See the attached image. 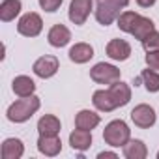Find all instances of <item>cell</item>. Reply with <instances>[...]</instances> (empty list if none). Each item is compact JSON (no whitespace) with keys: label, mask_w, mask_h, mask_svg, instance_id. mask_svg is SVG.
Here are the masks:
<instances>
[{"label":"cell","mask_w":159,"mask_h":159,"mask_svg":"<svg viewBox=\"0 0 159 159\" xmlns=\"http://www.w3.org/2000/svg\"><path fill=\"white\" fill-rule=\"evenodd\" d=\"M39 135H58L60 133V120L52 114H45L38 122Z\"/></svg>","instance_id":"obj_19"},{"label":"cell","mask_w":159,"mask_h":159,"mask_svg":"<svg viewBox=\"0 0 159 159\" xmlns=\"http://www.w3.org/2000/svg\"><path fill=\"white\" fill-rule=\"evenodd\" d=\"M153 30H155L153 21H152V19H148V17L139 15L137 23H135V26H133V30H131V34L135 36V39H140V41H142V39H144L146 36H150Z\"/></svg>","instance_id":"obj_22"},{"label":"cell","mask_w":159,"mask_h":159,"mask_svg":"<svg viewBox=\"0 0 159 159\" xmlns=\"http://www.w3.org/2000/svg\"><path fill=\"white\" fill-rule=\"evenodd\" d=\"M41 28H43V21H41V17H39L38 13H34V11L25 13V15L21 17V21H19V25H17L19 34H23V36H26V38H36V36H39Z\"/></svg>","instance_id":"obj_5"},{"label":"cell","mask_w":159,"mask_h":159,"mask_svg":"<svg viewBox=\"0 0 159 159\" xmlns=\"http://www.w3.org/2000/svg\"><path fill=\"white\" fill-rule=\"evenodd\" d=\"M39 105H41V101L34 94L32 96H26L23 99H17L8 109V120L10 122H15V124H23V122L30 120L36 114V111L39 109Z\"/></svg>","instance_id":"obj_1"},{"label":"cell","mask_w":159,"mask_h":159,"mask_svg":"<svg viewBox=\"0 0 159 159\" xmlns=\"http://www.w3.org/2000/svg\"><path fill=\"white\" fill-rule=\"evenodd\" d=\"M131 120L135 125L146 129V127H152L155 124V112L150 105H137L133 111H131Z\"/></svg>","instance_id":"obj_8"},{"label":"cell","mask_w":159,"mask_h":159,"mask_svg":"<svg viewBox=\"0 0 159 159\" xmlns=\"http://www.w3.org/2000/svg\"><path fill=\"white\" fill-rule=\"evenodd\" d=\"M69 144L73 150H79V152H84L90 148L92 144V133L88 129H81V127H77L71 135H69Z\"/></svg>","instance_id":"obj_12"},{"label":"cell","mask_w":159,"mask_h":159,"mask_svg":"<svg viewBox=\"0 0 159 159\" xmlns=\"http://www.w3.org/2000/svg\"><path fill=\"white\" fill-rule=\"evenodd\" d=\"M157 157H159V153H157Z\"/></svg>","instance_id":"obj_30"},{"label":"cell","mask_w":159,"mask_h":159,"mask_svg":"<svg viewBox=\"0 0 159 159\" xmlns=\"http://www.w3.org/2000/svg\"><path fill=\"white\" fill-rule=\"evenodd\" d=\"M92 103H94V107H96L98 111H101V112H111V111L118 109L116 103L112 101V96H111L109 90H98V92H94Z\"/></svg>","instance_id":"obj_16"},{"label":"cell","mask_w":159,"mask_h":159,"mask_svg":"<svg viewBox=\"0 0 159 159\" xmlns=\"http://www.w3.org/2000/svg\"><path fill=\"white\" fill-rule=\"evenodd\" d=\"M109 92H111L112 101L116 103V107H124V105H127L129 99H131V88H129L125 83H122V81L112 83L111 88H109Z\"/></svg>","instance_id":"obj_13"},{"label":"cell","mask_w":159,"mask_h":159,"mask_svg":"<svg viewBox=\"0 0 159 159\" xmlns=\"http://www.w3.org/2000/svg\"><path fill=\"white\" fill-rule=\"evenodd\" d=\"M94 56V49L88 43H75L69 49V60L75 64H86Z\"/></svg>","instance_id":"obj_14"},{"label":"cell","mask_w":159,"mask_h":159,"mask_svg":"<svg viewBox=\"0 0 159 159\" xmlns=\"http://www.w3.org/2000/svg\"><path fill=\"white\" fill-rule=\"evenodd\" d=\"M11 88H13V92H15L19 98H26V96H32V94H34L36 83L32 81L30 77H26V75H19V77L13 79Z\"/></svg>","instance_id":"obj_15"},{"label":"cell","mask_w":159,"mask_h":159,"mask_svg":"<svg viewBox=\"0 0 159 159\" xmlns=\"http://www.w3.org/2000/svg\"><path fill=\"white\" fill-rule=\"evenodd\" d=\"M99 122H101V118L94 111H81L75 116V125L81 129H88V131L94 129L96 125H99Z\"/></svg>","instance_id":"obj_18"},{"label":"cell","mask_w":159,"mask_h":159,"mask_svg":"<svg viewBox=\"0 0 159 159\" xmlns=\"http://www.w3.org/2000/svg\"><path fill=\"white\" fill-rule=\"evenodd\" d=\"M105 157H116V153L114 152H101L99 153V159H105Z\"/></svg>","instance_id":"obj_29"},{"label":"cell","mask_w":159,"mask_h":159,"mask_svg":"<svg viewBox=\"0 0 159 159\" xmlns=\"http://www.w3.org/2000/svg\"><path fill=\"white\" fill-rule=\"evenodd\" d=\"M21 13V0H2L0 4V19L4 23L13 21Z\"/></svg>","instance_id":"obj_21"},{"label":"cell","mask_w":159,"mask_h":159,"mask_svg":"<svg viewBox=\"0 0 159 159\" xmlns=\"http://www.w3.org/2000/svg\"><path fill=\"white\" fill-rule=\"evenodd\" d=\"M38 150L43 155L54 157L62 150V140L58 139V135H39V139H38Z\"/></svg>","instance_id":"obj_10"},{"label":"cell","mask_w":159,"mask_h":159,"mask_svg":"<svg viewBox=\"0 0 159 159\" xmlns=\"http://www.w3.org/2000/svg\"><path fill=\"white\" fill-rule=\"evenodd\" d=\"M107 56L118 62H124L131 56V45L125 39H112L107 43Z\"/></svg>","instance_id":"obj_9"},{"label":"cell","mask_w":159,"mask_h":159,"mask_svg":"<svg viewBox=\"0 0 159 159\" xmlns=\"http://www.w3.org/2000/svg\"><path fill=\"white\" fill-rule=\"evenodd\" d=\"M92 11V0H71L69 4V21L73 25H84Z\"/></svg>","instance_id":"obj_6"},{"label":"cell","mask_w":159,"mask_h":159,"mask_svg":"<svg viewBox=\"0 0 159 159\" xmlns=\"http://www.w3.org/2000/svg\"><path fill=\"white\" fill-rule=\"evenodd\" d=\"M90 77L98 84H112V83L120 81V69L112 64L99 62L90 69Z\"/></svg>","instance_id":"obj_4"},{"label":"cell","mask_w":159,"mask_h":159,"mask_svg":"<svg viewBox=\"0 0 159 159\" xmlns=\"http://www.w3.org/2000/svg\"><path fill=\"white\" fill-rule=\"evenodd\" d=\"M47 39H49V43L52 45V47H66L67 43H69V39H71V32L64 26V25H54L51 30H49V34H47Z\"/></svg>","instance_id":"obj_11"},{"label":"cell","mask_w":159,"mask_h":159,"mask_svg":"<svg viewBox=\"0 0 159 159\" xmlns=\"http://www.w3.org/2000/svg\"><path fill=\"white\" fill-rule=\"evenodd\" d=\"M103 139L107 144L114 146V148H124L129 139H131V129L127 127V124L124 120H112L111 124H107L105 131H103Z\"/></svg>","instance_id":"obj_3"},{"label":"cell","mask_w":159,"mask_h":159,"mask_svg":"<svg viewBox=\"0 0 159 159\" xmlns=\"http://www.w3.org/2000/svg\"><path fill=\"white\" fill-rule=\"evenodd\" d=\"M129 4V0H96V19L99 25L109 26L120 17V11Z\"/></svg>","instance_id":"obj_2"},{"label":"cell","mask_w":159,"mask_h":159,"mask_svg":"<svg viewBox=\"0 0 159 159\" xmlns=\"http://www.w3.org/2000/svg\"><path fill=\"white\" fill-rule=\"evenodd\" d=\"M62 2L64 0H39V6L45 10V11H56L60 6H62Z\"/></svg>","instance_id":"obj_27"},{"label":"cell","mask_w":159,"mask_h":159,"mask_svg":"<svg viewBox=\"0 0 159 159\" xmlns=\"http://www.w3.org/2000/svg\"><path fill=\"white\" fill-rule=\"evenodd\" d=\"M25 153L23 140L19 139H6L2 144V157L4 159H19Z\"/></svg>","instance_id":"obj_17"},{"label":"cell","mask_w":159,"mask_h":159,"mask_svg":"<svg viewBox=\"0 0 159 159\" xmlns=\"http://www.w3.org/2000/svg\"><path fill=\"white\" fill-rule=\"evenodd\" d=\"M58 67H60V64H58V58L56 56H51V54H45V56H41V58H38L36 62H34V73L38 75V77H41V79H49V77H52L56 71H58Z\"/></svg>","instance_id":"obj_7"},{"label":"cell","mask_w":159,"mask_h":159,"mask_svg":"<svg viewBox=\"0 0 159 159\" xmlns=\"http://www.w3.org/2000/svg\"><path fill=\"white\" fill-rule=\"evenodd\" d=\"M146 66L150 69L159 71V49L157 51H148V54H146Z\"/></svg>","instance_id":"obj_26"},{"label":"cell","mask_w":159,"mask_h":159,"mask_svg":"<svg viewBox=\"0 0 159 159\" xmlns=\"http://www.w3.org/2000/svg\"><path fill=\"white\" fill-rule=\"evenodd\" d=\"M124 155L127 159H144L148 155V150H146V144L139 139H129V142L124 146Z\"/></svg>","instance_id":"obj_20"},{"label":"cell","mask_w":159,"mask_h":159,"mask_svg":"<svg viewBox=\"0 0 159 159\" xmlns=\"http://www.w3.org/2000/svg\"><path fill=\"white\" fill-rule=\"evenodd\" d=\"M137 4H139L140 8H150V6L155 4V0H137Z\"/></svg>","instance_id":"obj_28"},{"label":"cell","mask_w":159,"mask_h":159,"mask_svg":"<svg viewBox=\"0 0 159 159\" xmlns=\"http://www.w3.org/2000/svg\"><path fill=\"white\" fill-rule=\"evenodd\" d=\"M140 79L144 81V86L148 92H159V73H155V69H144Z\"/></svg>","instance_id":"obj_23"},{"label":"cell","mask_w":159,"mask_h":159,"mask_svg":"<svg viewBox=\"0 0 159 159\" xmlns=\"http://www.w3.org/2000/svg\"><path fill=\"white\" fill-rule=\"evenodd\" d=\"M137 19H139V13H135V11H124V13H120V17H118V28H120L122 32L131 34V30H133Z\"/></svg>","instance_id":"obj_24"},{"label":"cell","mask_w":159,"mask_h":159,"mask_svg":"<svg viewBox=\"0 0 159 159\" xmlns=\"http://www.w3.org/2000/svg\"><path fill=\"white\" fill-rule=\"evenodd\" d=\"M142 47L146 49V51H157L159 49V32H152L150 36H146L144 39H142Z\"/></svg>","instance_id":"obj_25"}]
</instances>
